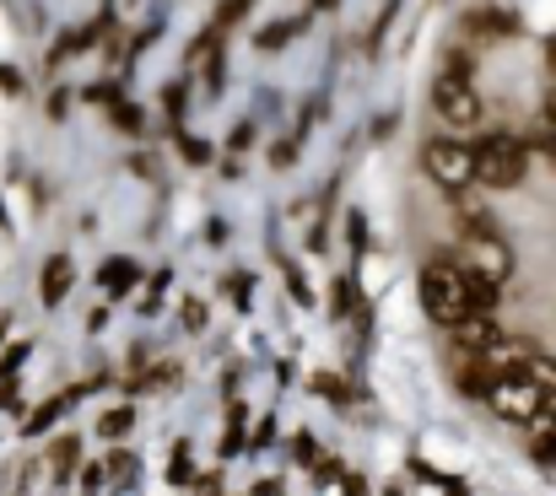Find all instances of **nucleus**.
<instances>
[{
    "label": "nucleus",
    "mask_w": 556,
    "mask_h": 496,
    "mask_svg": "<svg viewBox=\"0 0 556 496\" xmlns=\"http://www.w3.org/2000/svg\"><path fill=\"white\" fill-rule=\"evenodd\" d=\"M552 427H556V421H552Z\"/></svg>",
    "instance_id": "obj_27"
},
{
    "label": "nucleus",
    "mask_w": 556,
    "mask_h": 496,
    "mask_svg": "<svg viewBox=\"0 0 556 496\" xmlns=\"http://www.w3.org/2000/svg\"><path fill=\"white\" fill-rule=\"evenodd\" d=\"M130 427H136V410H109V416H103V427H98V432H103V437H114V443H119V437H125V432H130Z\"/></svg>",
    "instance_id": "obj_13"
},
{
    "label": "nucleus",
    "mask_w": 556,
    "mask_h": 496,
    "mask_svg": "<svg viewBox=\"0 0 556 496\" xmlns=\"http://www.w3.org/2000/svg\"><path fill=\"white\" fill-rule=\"evenodd\" d=\"M292 157H298V147H292V141H281V147L270 152V163H276V167H287V163H292Z\"/></svg>",
    "instance_id": "obj_20"
},
{
    "label": "nucleus",
    "mask_w": 556,
    "mask_h": 496,
    "mask_svg": "<svg viewBox=\"0 0 556 496\" xmlns=\"http://www.w3.org/2000/svg\"><path fill=\"white\" fill-rule=\"evenodd\" d=\"M470 265L486 270L492 281H508V276H514V254H508V243L497 238V227H492V232H470Z\"/></svg>",
    "instance_id": "obj_6"
},
{
    "label": "nucleus",
    "mask_w": 556,
    "mask_h": 496,
    "mask_svg": "<svg viewBox=\"0 0 556 496\" xmlns=\"http://www.w3.org/2000/svg\"><path fill=\"white\" fill-rule=\"evenodd\" d=\"M314 5H319V11H330V5H341V0H314Z\"/></svg>",
    "instance_id": "obj_25"
},
{
    "label": "nucleus",
    "mask_w": 556,
    "mask_h": 496,
    "mask_svg": "<svg viewBox=\"0 0 556 496\" xmlns=\"http://www.w3.org/2000/svg\"><path fill=\"white\" fill-rule=\"evenodd\" d=\"M76 287V265L65 259V254H54L49 265H43V281H38V297L54 308V303H65V292Z\"/></svg>",
    "instance_id": "obj_7"
},
{
    "label": "nucleus",
    "mask_w": 556,
    "mask_h": 496,
    "mask_svg": "<svg viewBox=\"0 0 556 496\" xmlns=\"http://www.w3.org/2000/svg\"><path fill=\"white\" fill-rule=\"evenodd\" d=\"M168 481H174V486H189V481H194V465H189V448H185V443L174 448V465H168Z\"/></svg>",
    "instance_id": "obj_15"
},
{
    "label": "nucleus",
    "mask_w": 556,
    "mask_h": 496,
    "mask_svg": "<svg viewBox=\"0 0 556 496\" xmlns=\"http://www.w3.org/2000/svg\"><path fill=\"white\" fill-rule=\"evenodd\" d=\"M185 157H189V163H205V157H211V152H205V147H200V141H185Z\"/></svg>",
    "instance_id": "obj_24"
},
{
    "label": "nucleus",
    "mask_w": 556,
    "mask_h": 496,
    "mask_svg": "<svg viewBox=\"0 0 556 496\" xmlns=\"http://www.w3.org/2000/svg\"><path fill=\"white\" fill-rule=\"evenodd\" d=\"M486 405H492L503 421L530 427V421H541V410H546V389H541L525 367H519V372H497V383H492Z\"/></svg>",
    "instance_id": "obj_4"
},
{
    "label": "nucleus",
    "mask_w": 556,
    "mask_h": 496,
    "mask_svg": "<svg viewBox=\"0 0 556 496\" xmlns=\"http://www.w3.org/2000/svg\"><path fill=\"white\" fill-rule=\"evenodd\" d=\"M287 281H292V297H298V303H308V287H303V276H298L292 265H287Z\"/></svg>",
    "instance_id": "obj_21"
},
{
    "label": "nucleus",
    "mask_w": 556,
    "mask_h": 496,
    "mask_svg": "<svg viewBox=\"0 0 556 496\" xmlns=\"http://www.w3.org/2000/svg\"><path fill=\"white\" fill-rule=\"evenodd\" d=\"M421 167H427V178H432L438 189H448V194H459L465 183H476L470 147H459V141H448V136H432V141L421 147Z\"/></svg>",
    "instance_id": "obj_5"
},
{
    "label": "nucleus",
    "mask_w": 556,
    "mask_h": 496,
    "mask_svg": "<svg viewBox=\"0 0 556 496\" xmlns=\"http://www.w3.org/2000/svg\"><path fill=\"white\" fill-rule=\"evenodd\" d=\"M314 389H319V394H330V399H346L341 378H330V372H319V378H314Z\"/></svg>",
    "instance_id": "obj_18"
},
{
    "label": "nucleus",
    "mask_w": 556,
    "mask_h": 496,
    "mask_svg": "<svg viewBox=\"0 0 556 496\" xmlns=\"http://www.w3.org/2000/svg\"><path fill=\"white\" fill-rule=\"evenodd\" d=\"M185 325L189 330H205V303H200V297H189L185 303Z\"/></svg>",
    "instance_id": "obj_17"
},
{
    "label": "nucleus",
    "mask_w": 556,
    "mask_h": 496,
    "mask_svg": "<svg viewBox=\"0 0 556 496\" xmlns=\"http://www.w3.org/2000/svg\"><path fill=\"white\" fill-rule=\"evenodd\" d=\"M530 152H541V157L556 167V114H546V109H541V119L530 125Z\"/></svg>",
    "instance_id": "obj_8"
},
{
    "label": "nucleus",
    "mask_w": 556,
    "mask_h": 496,
    "mask_svg": "<svg viewBox=\"0 0 556 496\" xmlns=\"http://www.w3.org/2000/svg\"><path fill=\"white\" fill-rule=\"evenodd\" d=\"M298 27H303V22H270V27H265V33H260L254 43H260V49H281V43H287V38L298 33Z\"/></svg>",
    "instance_id": "obj_12"
},
{
    "label": "nucleus",
    "mask_w": 556,
    "mask_h": 496,
    "mask_svg": "<svg viewBox=\"0 0 556 496\" xmlns=\"http://www.w3.org/2000/svg\"><path fill=\"white\" fill-rule=\"evenodd\" d=\"M103 470H109V486H130L141 465H136V454H114V459H109Z\"/></svg>",
    "instance_id": "obj_11"
},
{
    "label": "nucleus",
    "mask_w": 556,
    "mask_h": 496,
    "mask_svg": "<svg viewBox=\"0 0 556 496\" xmlns=\"http://www.w3.org/2000/svg\"><path fill=\"white\" fill-rule=\"evenodd\" d=\"M0 87H5V92H22V76H16V65H0Z\"/></svg>",
    "instance_id": "obj_19"
},
{
    "label": "nucleus",
    "mask_w": 556,
    "mask_h": 496,
    "mask_svg": "<svg viewBox=\"0 0 556 496\" xmlns=\"http://www.w3.org/2000/svg\"><path fill=\"white\" fill-rule=\"evenodd\" d=\"M76 454H81V443H76V437H60V443H54V470L65 475V470L76 465Z\"/></svg>",
    "instance_id": "obj_16"
},
{
    "label": "nucleus",
    "mask_w": 556,
    "mask_h": 496,
    "mask_svg": "<svg viewBox=\"0 0 556 496\" xmlns=\"http://www.w3.org/2000/svg\"><path fill=\"white\" fill-rule=\"evenodd\" d=\"M421 308H427V319L443 325V330L465 325V319L476 314L470 287H465V265H454V259H432V265L421 270Z\"/></svg>",
    "instance_id": "obj_1"
},
{
    "label": "nucleus",
    "mask_w": 556,
    "mask_h": 496,
    "mask_svg": "<svg viewBox=\"0 0 556 496\" xmlns=\"http://www.w3.org/2000/svg\"><path fill=\"white\" fill-rule=\"evenodd\" d=\"M552 71H556V38H552Z\"/></svg>",
    "instance_id": "obj_26"
},
{
    "label": "nucleus",
    "mask_w": 556,
    "mask_h": 496,
    "mask_svg": "<svg viewBox=\"0 0 556 496\" xmlns=\"http://www.w3.org/2000/svg\"><path fill=\"white\" fill-rule=\"evenodd\" d=\"M103 287H109L114 297H125V292L136 287V265H130V259H114V265H103Z\"/></svg>",
    "instance_id": "obj_9"
},
{
    "label": "nucleus",
    "mask_w": 556,
    "mask_h": 496,
    "mask_svg": "<svg viewBox=\"0 0 556 496\" xmlns=\"http://www.w3.org/2000/svg\"><path fill=\"white\" fill-rule=\"evenodd\" d=\"M109 114H114V125H119V130H130V136L147 125V119H141V109H130V103H119V98L109 103Z\"/></svg>",
    "instance_id": "obj_14"
},
{
    "label": "nucleus",
    "mask_w": 556,
    "mask_h": 496,
    "mask_svg": "<svg viewBox=\"0 0 556 496\" xmlns=\"http://www.w3.org/2000/svg\"><path fill=\"white\" fill-rule=\"evenodd\" d=\"M168 114H185V87H168Z\"/></svg>",
    "instance_id": "obj_23"
},
{
    "label": "nucleus",
    "mask_w": 556,
    "mask_h": 496,
    "mask_svg": "<svg viewBox=\"0 0 556 496\" xmlns=\"http://www.w3.org/2000/svg\"><path fill=\"white\" fill-rule=\"evenodd\" d=\"M470 157H476V178L486 189H519L525 173H530V141L514 136V130H486L470 147Z\"/></svg>",
    "instance_id": "obj_2"
},
{
    "label": "nucleus",
    "mask_w": 556,
    "mask_h": 496,
    "mask_svg": "<svg viewBox=\"0 0 556 496\" xmlns=\"http://www.w3.org/2000/svg\"><path fill=\"white\" fill-rule=\"evenodd\" d=\"M270 437H276V421H270V416H265V421H260V432H254V448H265V443H270Z\"/></svg>",
    "instance_id": "obj_22"
},
{
    "label": "nucleus",
    "mask_w": 556,
    "mask_h": 496,
    "mask_svg": "<svg viewBox=\"0 0 556 496\" xmlns=\"http://www.w3.org/2000/svg\"><path fill=\"white\" fill-rule=\"evenodd\" d=\"M71 399H76V394H65V399H49V405H38V410L27 416V427H22V432H27V437H38V432H49V421H54V416H60V410H65Z\"/></svg>",
    "instance_id": "obj_10"
},
{
    "label": "nucleus",
    "mask_w": 556,
    "mask_h": 496,
    "mask_svg": "<svg viewBox=\"0 0 556 496\" xmlns=\"http://www.w3.org/2000/svg\"><path fill=\"white\" fill-rule=\"evenodd\" d=\"M432 109H438V119L454 125V130H476V125H481V92L470 87L465 65H448V71L432 81Z\"/></svg>",
    "instance_id": "obj_3"
}]
</instances>
